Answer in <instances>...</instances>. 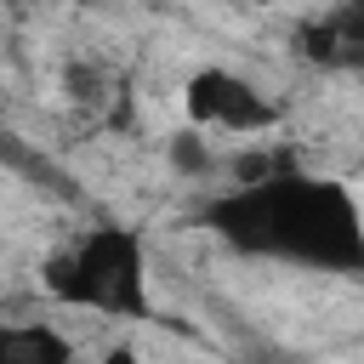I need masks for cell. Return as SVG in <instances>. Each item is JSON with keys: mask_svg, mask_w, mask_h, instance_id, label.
Segmentation results:
<instances>
[{"mask_svg": "<svg viewBox=\"0 0 364 364\" xmlns=\"http://www.w3.org/2000/svg\"><path fill=\"white\" fill-rule=\"evenodd\" d=\"M199 222L233 250L256 262H290L307 273H364V205L341 176L301 171L279 159L267 176L233 182Z\"/></svg>", "mask_w": 364, "mask_h": 364, "instance_id": "cell-1", "label": "cell"}, {"mask_svg": "<svg viewBox=\"0 0 364 364\" xmlns=\"http://www.w3.org/2000/svg\"><path fill=\"white\" fill-rule=\"evenodd\" d=\"M40 284L63 307H85V313H108V318H148L154 313V296H148V245L125 222H97L74 245H63L57 256H46Z\"/></svg>", "mask_w": 364, "mask_h": 364, "instance_id": "cell-2", "label": "cell"}, {"mask_svg": "<svg viewBox=\"0 0 364 364\" xmlns=\"http://www.w3.org/2000/svg\"><path fill=\"white\" fill-rule=\"evenodd\" d=\"M182 114L193 131H228V136L273 131L284 119V108L239 68H193L182 85Z\"/></svg>", "mask_w": 364, "mask_h": 364, "instance_id": "cell-3", "label": "cell"}, {"mask_svg": "<svg viewBox=\"0 0 364 364\" xmlns=\"http://www.w3.org/2000/svg\"><path fill=\"white\" fill-rule=\"evenodd\" d=\"M0 364H74V341L51 318L0 324Z\"/></svg>", "mask_w": 364, "mask_h": 364, "instance_id": "cell-4", "label": "cell"}, {"mask_svg": "<svg viewBox=\"0 0 364 364\" xmlns=\"http://www.w3.org/2000/svg\"><path fill=\"white\" fill-rule=\"evenodd\" d=\"M165 159H171V171H182V176H205V171L216 165V154L205 148V136H199L193 125H188V131H171Z\"/></svg>", "mask_w": 364, "mask_h": 364, "instance_id": "cell-5", "label": "cell"}, {"mask_svg": "<svg viewBox=\"0 0 364 364\" xmlns=\"http://www.w3.org/2000/svg\"><path fill=\"white\" fill-rule=\"evenodd\" d=\"M102 364H142V353H136L131 341H119V347H108V353H102Z\"/></svg>", "mask_w": 364, "mask_h": 364, "instance_id": "cell-6", "label": "cell"}, {"mask_svg": "<svg viewBox=\"0 0 364 364\" xmlns=\"http://www.w3.org/2000/svg\"><path fill=\"white\" fill-rule=\"evenodd\" d=\"M341 6H364V0H341Z\"/></svg>", "mask_w": 364, "mask_h": 364, "instance_id": "cell-7", "label": "cell"}]
</instances>
